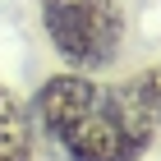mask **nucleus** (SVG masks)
<instances>
[{
	"instance_id": "obj_2",
	"label": "nucleus",
	"mask_w": 161,
	"mask_h": 161,
	"mask_svg": "<svg viewBox=\"0 0 161 161\" xmlns=\"http://www.w3.org/2000/svg\"><path fill=\"white\" fill-rule=\"evenodd\" d=\"M51 51L78 74L111 69L124 51V5L120 0H37Z\"/></svg>"
},
{
	"instance_id": "obj_4",
	"label": "nucleus",
	"mask_w": 161,
	"mask_h": 161,
	"mask_svg": "<svg viewBox=\"0 0 161 161\" xmlns=\"http://www.w3.org/2000/svg\"><path fill=\"white\" fill-rule=\"evenodd\" d=\"M120 87H124V97L134 101V111L143 115L152 129H161V64H147V69L129 74Z\"/></svg>"
},
{
	"instance_id": "obj_1",
	"label": "nucleus",
	"mask_w": 161,
	"mask_h": 161,
	"mask_svg": "<svg viewBox=\"0 0 161 161\" xmlns=\"http://www.w3.org/2000/svg\"><path fill=\"white\" fill-rule=\"evenodd\" d=\"M32 111L69 161H138L157 138V129L134 111L120 83L106 87L78 69L51 74Z\"/></svg>"
},
{
	"instance_id": "obj_3",
	"label": "nucleus",
	"mask_w": 161,
	"mask_h": 161,
	"mask_svg": "<svg viewBox=\"0 0 161 161\" xmlns=\"http://www.w3.org/2000/svg\"><path fill=\"white\" fill-rule=\"evenodd\" d=\"M37 157V134L28 120L23 101L0 83V161H32Z\"/></svg>"
}]
</instances>
